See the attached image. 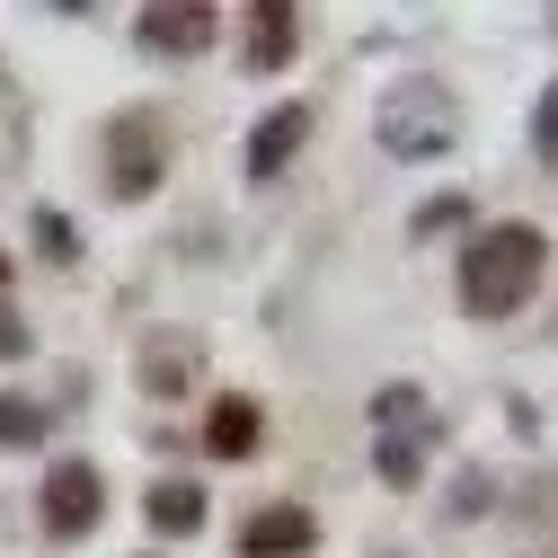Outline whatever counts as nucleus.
I'll use <instances>...</instances> for the list:
<instances>
[{"mask_svg": "<svg viewBox=\"0 0 558 558\" xmlns=\"http://www.w3.org/2000/svg\"><path fill=\"white\" fill-rule=\"evenodd\" d=\"M98 514H107V478L89 461H53L45 470V532L81 541V532H98Z\"/></svg>", "mask_w": 558, "mask_h": 558, "instance_id": "nucleus-3", "label": "nucleus"}, {"mask_svg": "<svg viewBox=\"0 0 558 558\" xmlns=\"http://www.w3.org/2000/svg\"><path fill=\"white\" fill-rule=\"evenodd\" d=\"M214 36H222L214 10H143V45L151 53H204Z\"/></svg>", "mask_w": 558, "mask_h": 558, "instance_id": "nucleus-6", "label": "nucleus"}, {"mask_svg": "<svg viewBox=\"0 0 558 558\" xmlns=\"http://www.w3.org/2000/svg\"><path fill=\"white\" fill-rule=\"evenodd\" d=\"M143 514H151V532H195L204 523V487L195 478H160L143 497Z\"/></svg>", "mask_w": 558, "mask_h": 558, "instance_id": "nucleus-9", "label": "nucleus"}, {"mask_svg": "<svg viewBox=\"0 0 558 558\" xmlns=\"http://www.w3.org/2000/svg\"><path fill=\"white\" fill-rule=\"evenodd\" d=\"M532 124H541V160H549V169H558V89H549V98H541V116H532Z\"/></svg>", "mask_w": 558, "mask_h": 558, "instance_id": "nucleus-11", "label": "nucleus"}, {"mask_svg": "<svg viewBox=\"0 0 558 558\" xmlns=\"http://www.w3.org/2000/svg\"><path fill=\"white\" fill-rule=\"evenodd\" d=\"M160 169H169V143H160V116H143V107H124V116L107 124V186H116V195H151V186H160Z\"/></svg>", "mask_w": 558, "mask_h": 558, "instance_id": "nucleus-2", "label": "nucleus"}, {"mask_svg": "<svg viewBox=\"0 0 558 558\" xmlns=\"http://www.w3.org/2000/svg\"><path fill=\"white\" fill-rule=\"evenodd\" d=\"M27 345H36V337H27V319H10V311H0V355H27Z\"/></svg>", "mask_w": 558, "mask_h": 558, "instance_id": "nucleus-12", "label": "nucleus"}, {"mask_svg": "<svg viewBox=\"0 0 558 558\" xmlns=\"http://www.w3.org/2000/svg\"><path fill=\"white\" fill-rule=\"evenodd\" d=\"M0 284H10V257H0Z\"/></svg>", "mask_w": 558, "mask_h": 558, "instance_id": "nucleus-13", "label": "nucleus"}, {"mask_svg": "<svg viewBox=\"0 0 558 558\" xmlns=\"http://www.w3.org/2000/svg\"><path fill=\"white\" fill-rule=\"evenodd\" d=\"M0 444H45V408L36 399H19V390H0Z\"/></svg>", "mask_w": 558, "mask_h": 558, "instance_id": "nucleus-10", "label": "nucleus"}, {"mask_svg": "<svg viewBox=\"0 0 558 558\" xmlns=\"http://www.w3.org/2000/svg\"><path fill=\"white\" fill-rule=\"evenodd\" d=\"M311 541H319V523H311L302 506H266V514H248V532H240L248 558H311Z\"/></svg>", "mask_w": 558, "mask_h": 558, "instance_id": "nucleus-5", "label": "nucleus"}, {"mask_svg": "<svg viewBox=\"0 0 558 558\" xmlns=\"http://www.w3.org/2000/svg\"><path fill=\"white\" fill-rule=\"evenodd\" d=\"M204 452H214V461L257 452V399H214V416H204Z\"/></svg>", "mask_w": 558, "mask_h": 558, "instance_id": "nucleus-8", "label": "nucleus"}, {"mask_svg": "<svg viewBox=\"0 0 558 558\" xmlns=\"http://www.w3.org/2000/svg\"><path fill=\"white\" fill-rule=\"evenodd\" d=\"M293 62V10L284 0H257L248 10V72H284Z\"/></svg>", "mask_w": 558, "mask_h": 558, "instance_id": "nucleus-7", "label": "nucleus"}, {"mask_svg": "<svg viewBox=\"0 0 558 558\" xmlns=\"http://www.w3.org/2000/svg\"><path fill=\"white\" fill-rule=\"evenodd\" d=\"M302 143H311V107H266L257 133H248V178H257V186H266V178H284Z\"/></svg>", "mask_w": 558, "mask_h": 558, "instance_id": "nucleus-4", "label": "nucleus"}, {"mask_svg": "<svg viewBox=\"0 0 558 558\" xmlns=\"http://www.w3.org/2000/svg\"><path fill=\"white\" fill-rule=\"evenodd\" d=\"M549 275V240L532 222H487L470 248H461V311L470 319H514Z\"/></svg>", "mask_w": 558, "mask_h": 558, "instance_id": "nucleus-1", "label": "nucleus"}]
</instances>
